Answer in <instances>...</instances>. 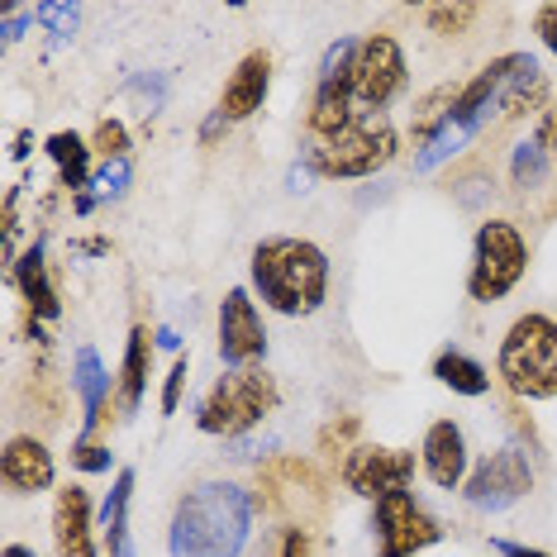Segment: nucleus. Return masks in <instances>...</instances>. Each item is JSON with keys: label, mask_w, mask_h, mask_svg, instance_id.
Here are the masks:
<instances>
[{"label": "nucleus", "mask_w": 557, "mask_h": 557, "mask_svg": "<svg viewBox=\"0 0 557 557\" xmlns=\"http://www.w3.org/2000/svg\"><path fill=\"white\" fill-rule=\"evenodd\" d=\"M0 481H5L15 496H44V491H53L58 467H53L48 443L34 438V434L5 438V453H0Z\"/></svg>", "instance_id": "4468645a"}, {"label": "nucleus", "mask_w": 557, "mask_h": 557, "mask_svg": "<svg viewBox=\"0 0 557 557\" xmlns=\"http://www.w3.org/2000/svg\"><path fill=\"white\" fill-rule=\"evenodd\" d=\"M252 557H314V539L306 524H276Z\"/></svg>", "instance_id": "393cba45"}, {"label": "nucleus", "mask_w": 557, "mask_h": 557, "mask_svg": "<svg viewBox=\"0 0 557 557\" xmlns=\"http://www.w3.org/2000/svg\"><path fill=\"white\" fill-rule=\"evenodd\" d=\"M372 534H376V557H414L443 539V524L410 491H396V496L376 500Z\"/></svg>", "instance_id": "9d476101"}, {"label": "nucleus", "mask_w": 557, "mask_h": 557, "mask_svg": "<svg viewBox=\"0 0 557 557\" xmlns=\"http://www.w3.org/2000/svg\"><path fill=\"white\" fill-rule=\"evenodd\" d=\"M72 467H77V472H110V467H115V453L96 438H77L72 443Z\"/></svg>", "instance_id": "c85d7f7f"}, {"label": "nucleus", "mask_w": 557, "mask_h": 557, "mask_svg": "<svg viewBox=\"0 0 557 557\" xmlns=\"http://www.w3.org/2000/svg\"><path fill=\"white\" fill-rule=\"evenodd\" d=\"M153 338L148 324H134L129 329V344H124V362H120V391H115V405H120V420H134L138 405L148 396V372H153Z\"/></svg>", "instance_id": "a211bd4d"}, {"label": "nucleus", "mask_w": 557, "mask_h": 557, "mask_svg": "<svg viewBox=\"0 0 557 557\" xmlns=\"http://www.w3.org/2000/svg\"><path fill=\"white\" fill-rule=\"evenodd\" d=\"M186 376H191V362H186L182 352H176L168 382H162V414H176V405H182V391H186Z\"/></svg>", "instance_id": "7c9ffc66"}, {"label": "nucleus", "mask_w": 557, "mask_h": 557, "mask_svg": "<svg viewBox=\"0 0 557 557\" xmlns=\"http://www.w3.org/2000/svg\"><path fill=\"white\" fill-rule=\"evenodd\" d=\"M53 548L58 557H96V519H91V491L67 481L53 500Z\"/></svg>", "instance_id": "dca6fc26"}, {"label": "nucleus", "mask_w": 557, "mask_h": 557, "mask_svg": "<svg viewBox=\"0 0 557 557\" xmlns=\"http://www.w3.org/2000/svg\"><path fill=\"white\" fill-rule=\"evenodd\" d=\"M258 505L238 481H200L172 510V557H244Z\"/></svg>", "instance_id": "f257e3e1"}, {"label": "nucleus", "mask_w": 557, "mask_h": 557, "mask_svg": "<svg viewBox=\"0 0 557 557\" xmlns=\"http://www.w3.org/2000/svg\"><path fill=\"white\" fill-rule=\"evenodd\" d=\"M44 153L53 158L58 182L67 186L72 196H82L86 186L96 182V176H91V153H96V148H86V138H82L77 129H58V134H48V138H44Z\"/></svg>", "instance_id": "aec40b11"}, {"label": "nucleus", "mask_w": 557, "mask_h": 557, "mask_svg": "<svg viewBox=\"0 0 557 557\" xmlns=\"http://www.w3.org/2000/svg\"><path fill=\"white\" fill-rule=\"evenodd\" d=\"M248 282L268 310L286 314V320H306L329 296V252L310 238L272 234L252 248Z\"/></svg>", "instance_id": "f03ea898"}, {"label": "nucleus", "mask_w": 557, "mask_h": 557, "mask_svg": "<svg viewBox=\"0 0 557 557\" xmlns=\"http://www.w3.org/2000/svg\"><path fill=\"white\" fill-rule=\"evenodd\" d=\"M0 557H39V553H34L29 543H5V553H0Z\"/></svg>", "instance_id": "c9c22d12"}, {"label": "nucleus", "mask_w": 557, "mask_h": 557, "mask_svg": "<svg viewBox=\"0 0 557 557\" xmlns=\"http://www.w3.org/2000/svg\"><path fill=\"white\" fill-rule=\"evenodd\" d=\"M34 20H39L53 39H72V29H77V20H82V5H67V0H58V5H39L34 10Z\"/></svg>", "instance_id": "cd10ccee"}, {"label": "nucleus", "mask_w": 557, "mask_h": 557, "mask_svg": "<svg viewBox=\"0 0 557 557\" xmlns=\"http://www.w3.org/2000/svg\"><path fill=\"white\" fill-rule=\"evenodd\" d=\"M534 34H539V44L557 58V0H548V5L534 10Z\"/></svg>", "instance_id": "2f4dec72"}, {"label": "nucleus", "mask_w": 557, "mask_h": 557, "mask_svg": "<svg viewBox=\"0 0 557 557\" xmlns=\"http://www.w3.org/2000/svg\"><path fill=\"white\" fill-rule=\"evenodd\" d=\"M306 500H324V476L314 472L306 458H272L258 467V505L262 515H296L306 510Z\"/></svg>", "instance_id": "f8f14e48"}, {"label": "nucleus", "mask_w": 557, "mask_h": 557, "mask_svg": "<svg viewBox=\"0 0 557 557\" xmlns=\"http://www.w3.org/2000/svg\"><path fill=\"white\" fill-rule=\"evenodd\" d=\"M400 153V134L386 115H358L338 138L314 144L306 153L310 176H329V182H358V176H376L391 158Z\"/></svg>", "instance_id": "39448f33"}, {"label": "nucleus", "mask_w": 557, "mask_h": 557, "mask_svg": "<svg viewBox=\"0 0 557 557\" xmlns=\"http://www.w3.org/2000/svg\"><path fill=\"white\" fill-rule=\"evenodd\" d=\"M476 20H481V5H429L424 10L429 34H438V39H462Z\"/></svg>", "instance_id": "a878e982"}, {"label": "nucleus", "mask_w": 557, "mask_h": 557, "mask_svg": "<svg viewBox=\"0 0 557 557\" xmlns=\"http://www.w3.org/2000/svg\"><path fill=\"white\" fill-rule=\"evenodd\" d=\"M72 386H77L82 396V434L77 438H96V429L106 424V396H110V372L106 362H100V352L86 344L77 348V362H72Z\"/></svg>", "instance_id": "6ab92c4d"}, {"label": "nucleus", "mask_w": 557, "mask_h": 557, "mask_svg": "<svg viewBox=\"0 0 557 557\" xmlns=\"http://www.w3.org/2000/svg\"><path fill=\"white\" fill-rule=\"evenodd\" d=\"M529 272V238L515 220H481L472 238V268H467V296L476 306H496L524 282Z\"/></svg>", "instance_id": "423d86ee"}, {"label": "nucleus", "mask_w": 557, "mask_h": 557, "mask_svg": "<svg viewBox=\"0 0 557 557\" xmlns=\"http://www.w3.org/2000/svg\"><path fill=\"white\" fill-rule=\"evenodd\" d=\"M358 434H362V414H338V420H329L320 429V438H314V453H324V458L344 462L352 448H358Z\"/></svg>", "instance_id": "b1692460"}, {"label": "nucleus", "mask_w": 557, "mask_h": 557, "mask_svg": "<svg viewBox=\"0 0 557 557\" xmlns=\"http://www.w3.org/2000/svg\"><path fill=\"white\" fill-rule=\"evenodd\" d=\"M410 86V62L396 34H367L358 39V58H352V106L362 115H382V110Z\"/></svg>", "instance_id": "0eeeda50"}, {"label": "nucleus", "mask_w": 557, "mask_h": 557, "mask_svg": "<svg viewBox=\"0 0 557 557\" xmlns=\"http://www.w3.org/2000/svg\"><path fill=\"white\" fill-rule=\"evenodd\" d=\"M29 148H34V134H29V129H20V134H15V148H10V158L24 162V158H29Z\"/></svg>", "instance_id": "f704fd0d"}, {"label": "nucleus", "mask_w": 557, "mask_h": 557, "mask_svg": "<svg viewBox=\"0 0 557 557\" xmlns=\"http://www.w3.org/2000/svg\"><path fill=\"white\" fill-rule=\"evenodd\" d=\"M543 110H548V77H543V67L524 53L519 72L500 96V120H529V115H543Z\"/></svg>", "instance_id": "4be33fe9"}, {"label": "nucleus", "mask_w": 557, "mask_h": 557, "mask_svg": "<svg viewBox=\"0 0 557 557\" xmlns=\"http://www.w3.org/2000/svg\"><path fill=\"white\" fill-rule=\"evenodd\" d=\"M338 476L352 496L362 500H386L396 491H410L414 481V448H386V443H358L344 462H338Z\"/></svg>", "instance_id": "1a4fd4ad"}, {"label": "nucleus", "mask_w": 557, "mask_h": 557, "mask_svg": "<svg viewBox=\"0 0 557 557\" xmlns=\"http://www.w3.org/2000/svg\"><path fill=\"white\" fill-rule=\"evenodd\" d=\"M129 176H134V168H129V158H124V162H106V168H100L96 172V200H120L124 196V186H129Z\"/></svg>", "instance_id": "c756f323"}, {"label": "nucleus", "mask_w": 557, "mask_h": 557, "mask_svg": "<svg viewBox=\"0 0 557 557\" xmlns=\"http://www.w3.org/2000/svg\"><path fill=\"white\" fill-rule=\"evenodd\" d=\"M529 491H534V467H529V453L519 448V443H505V448L486 453V458L472 467V476L462 481V500L486 515L510 510Z\"/></svg>", "instance_id": "6e6552de"}, {"label": "nucleus", "mask_w": 557, "mask_h": 557, "mask_svg": "<svg viewBox=\"0 0 557 557\" xmlns=\"http://www.w3.org/2000/svg\"><path fill=\"white\" fill-rule=\"evenodd\" d=\"M429 376H434L438 386H448L453 396H467V400H481L491 391V372L476 358H467L462 348H443L434 367H429Z\"/></svg>", "instance_id": "5701e85b"}, {"label": "nucleus", "mask_w": 557, "mask_h": 557, "mask_svg": "<svg viewBox=\"0 0 557 557\" xmlns=\"http://www.w3.org/2000/svg\"><path fill=\"white\" fill-rule=\"evenodd\" d=\"M158 344H162V348H182V338H176L172 329H158Z\"/></svg>", "instance_id": "e433bc0d"}, {"label": "nucleus", "mask_w": 557, "mask_h": 557, "mask_svg": "<svg viewBox=\"0 0 557 557\" xmlns=\"http://www.w3.org/2000/svg\"><path fill=\"white\" fill-rule=\"evenodd\" d=\"M134 467H120L115 486H110L106 505H100V529H106V553L110 557H134V539H129V500H134Z\"/></svg>", "instance_id": "412c9836"}, {"label": "nucleus", "mask_w": 557, "mask_h": 557, "mask_svg": "<svg viewBox=\"0 0 557 557\" xmlns=\"http://www.w3.org/2000/svg\"><path fill=\"white\" fill-rule=\"evenodd\" d=\"M500 557H553V553H543V548H529V543H510V539H496L491 543Z\"/></svg>", "instance_id": "72a5a7b5"}, {"label": "nucleus", "mask_w": 557, "mask_h": 557, "mask_svg": "<svg viewBox=\"0 0 557 557\" xmlns=\"http://www.w3.org/2000/svg\"><path fill=\"white\" fill-rule=\"evenodd\" d=\"M268 91H272V53L268 48H252V53L238 58V67L230 72V82H224L220 91V115L238 124V120H252L262 106H268Z\"/></svg>", "instance_id": "ddd939ff"}, {"label": "nucleus", "mask_w": 557, "mask_h": 557, "mask_svg": "<svg viewBox=\"0 0 557 557\" xmlns=\"http://www.w3.org/2000/svg\"><path fill=\"white\" fill-rule=\"evenodd\" d=\"M224 129H230V120H224L220 110H210V115H206V124H200V144H206V148H214V144H220V134H224Z\"/></svg>", "instance_id": "473e14b6"}, {"label": "nucleus", "mask_w": 557, "mask_h": 557, "mask_svg": "<svg viewBox=\"0 0 557 557\" xmlns=\"http://www.w3.org/2000/svg\"><path fill=\"white\" fill-rule=\"evenodd\" d=\"M262 352H268V329H262L258 300L248 286H230L220 300V358L230 372H244L262 362Z\"/></svg>", "instance_id": "9b49d317"}, {"label": "nucleus", "mask_w": 557, "mask_h": 557, "mask_svg": "<svg viewBox=\"0 0 557 557\" xmlns=\"http://www.w3.org/2000/svg\"><path fill=\"white\" fill-rule=\"evenodd\" d=\"M420 467L438 491H462L467 481V434L453 420H434L420 438Z\"/></svg>", "instance_id": "2eb2a0df"}, {"label": "nucleus", "mask_w": 557, "mask_h": 557, "mask_svg": "<svg viewBox=\"0 0 557 557\" xmlns=\"http://www.w3.org/2000/svg\"><path fill=\"white\" fill-rule=\"evenodd\" d=\"M496 376L519 400H557V320L519 314L500 338Z\"/></svg>", "instance_id": "7ed1b4c3"}, {"label": "nucleus", "mask_w": 557, "mask_h": 557, "mask_svg": "<svg viewBox=\"0 0 557 557\" xmlns=\"http://www.w3.org/2000/svg\"><path fill=\"white\" fill-rule=\"evenodd\" d=\"M282 405V386L262 367L224 372L196 405V429L210 438H244Z\"/></svg>", "instance_id": "20e7f679"}, {"label": "nucleus", "mask_w": 557, "mask_h": 557, "mask_svg": "<svg viewBox=\"0 0 557 557\" xmlns=\"http://www.w3.org/2000/svg\"><path fill=\"white\" fill-rule=\"evenodd\" d=\"M91 148H96V153L106 158V162H124V158H129V129H124L120 120H100Z\"/></svg>", "instance_id": "bb28decb"}, {"label": "nucleus", "mask_w": 557, "mask_h": 557, "mask_svg": "<svg viewBox=\"0 0 557 557\" xmlns=\"http://www.w3.org/2000/svg\"><path fill=\"white\" fill-rule=\"evenodd\" d=\"M10 282H15L20 300H24V306H29L34 320H58V314H62V296H58L53 276H48L44 238H34V244L24 248L15 262H10Z\"/></svg>", "instance_id": "f3484780"}]
</instances>
